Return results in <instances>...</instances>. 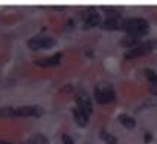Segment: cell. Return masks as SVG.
<instances>
[{
  "instance_id": "cell-9",
  "label": "cell",
  "mask_w": 157,
  "mask_h": 144,
  "mask_svg": "<svg viewBox=\"0 0 157 144\" xmlns=\"http://www.w3.org/2000/svg\"><path fill=\"white\" fill-rule=\"evenodd\" d=\"M73 116H74V120H76V123H77L78 126H82V128H83V126L87 125L89 116H87L83 110H80L78 107H74L73 108Z\"/></svg>"
},
{
  "instance_id": "cell-4",
  "label": "cell",
  "mask_w": 157,
  "mask_h": 144,
  "mask_svg": "<svg viewBox=\"0 0 157 144\" xmlns=\"http://www.w3.org/2000/svg\"><path fill=\"white\" fill-rule=\"evenodd\" d=\"M55 40L52 37H46V36H37V37H33L28 40V48L33 49V51H39V49H49L55 46Z\"/></svg>"
},
{
  "instance_id": "cell-8",
  "label": "cell",
  "mask_w": 157,
  "mask_h": 144,
  "mask_svg": "<svg viewBox=\"0 0 157 144\" xmlns=\"http://www.w3.org/2000/svg\"><path fill=\"white\" fill-rule=\"evenodd\" d=\"M123 22H124V18H107L101 24L104 30H123Z\"/></svg>"
},
{
  "instance_id": "cell-20",
  "label": "cell",
  "mask_w": 157,
  "mask_h": 144,
  "mask_svg": "<svg viewBox=\"0 0 157 144\" xmlns=\"http://www.w3.org/2000/svg\"><path fill=\"white\" fill-rule=\"evenodd\" d=\"M0 144H10V143H8V141H0Z\"/></svg>"
},
{
  "instance_id": "cell-7",
  "label": "cell",
  "mask_w": 157,
  "mask_h": 144,
  "mask_svg": "<svg viewBox=\"0 0 157 144\" xmlns=\"http://www.w3.org/2000/svg\"><path fill=\"white\" fill-rule=\"evenodd\" d=\"M77 107L80 108V110H83L87 116H90V115H92V110H94L90 98L87 97L86 94H83V92L77 95Z\"/></svg>"
},
{
  "instance_id": "cell-14",
  "label": "cell",
  "mask_w": 157,
  "mask_h": 144,
  "mask_svg": "<svg viewBox=\"0 0 157 144\" xmlns=\"http://www.w3.org/2000/svg\"><path fill=\"white\" fill-rule=\"evenodd\" d=\"M0 117H17L15 108H12V107H2V108H0Z\"/></svg>"
},
{
  "instance_id": "cell-15",
  "label": "cell",
  "mask_w": 157,
  "mask_h": 144,
  "mask_svg": "<svg viewBox=\"0 0 157 144\" xmlns=\"http://www.w3.org/2000/svg\"><path fill=\"white\" fill-rule=\"evenodd\" d=\"M144 74H145L147 80L151 82V85H156V83H157V74L153 72V70H150V68H145V70H144Z\"/></svg>"
},
{
  "instance_id": "cell-10",
  "label": "cell",
  "mask_w": 157,
  "mask_h": 144,
  "mask_svg": "<svg viewBox=\"0 0 157 144\" xmlns=\"http://www.w3.org/2000/svg\"><path fill=\"white\" fill-rule=\"evenodd\" d=\"M142 42H140V39L135 36H131V34H128L126 37H123L122 40H120V45L122 46H126V48H136V46H140Z\"/></svg>"
},
{
  "instance_id": "cell-5",
  "label": "cell",
  "mask_w": 157,
  "mask_h": 144,
  "mask_svg": "<svg viewBox=\"0 0 157 144\" xmlns=\"http://www.w3.org/2000/svg\"><path fill=\"white\" fill-rule=\"evenodd\" d=\"M17 117H40L43 116L44 110L39 106H22L15 108Z\"/></svg>"
},
{
  "instance_id": "cell-13",
  "label": "cell",
  "mask_w": 157,
  "mask_h": 144,
  "mask_svg": "<svg viewBox=\"0 0 157 144\" xmlns=\"http://www.w3.org/2000/svg\"><path fill=\"white\" fill-rule=\"evenodd\" d=\"M25 144H49V141H48V138L44 137V135H34V137H31L28 141H27Z\"/></svg>"
},
{
  "instance_id": "cell-12",
  "label": "cell",
  "mask_w": 157,
  "mask_h": 144,
  "mask_svg": "<svg viewBox=\"0 0 157 144\" xmlns=\"http://www.w3.org/2000/svg\"><path fill=\"white\" fill-rule=\"evenodd\" d=\"M99 22H101V18H99V15H98V12H96V14H94V15H90L89 18L85 19L83 28L86 30V28H89V27H95V25H98Z\"/></svg>"
},
{
  "instance_id": "cell-17",
  "label": "cell",
  "mask_w": 157,
  "mask_h": 144,
  "mask_svg": "<svg viewBox=\"0 0 157 144\" xmlns=\"http://www.w3.org/2000/svg\"><path fill=\"white\" fill-rule=\"evenodd\" d=\"M62 143L64 144H74L73 138H71L68 134H62Z\"/></svg>"
},
{
  "instance_id": "cell-19",
  "label": "cell",
  "mask_w": 157,
  "mask_h": 144,
  "mask_svg": "<svg viewBox=\"0 0 157 144\" xmlns=\"http://www.w3.org/2000/svg\"><path fill=\"white\" fill-rule=\"evenodd\" d=\"M151 92H153L154 95H157V83L156 85H151Z\"/></svg>"
},
{
  "instance_id": "cell-18",
  "label": "cell",
  "mask_w": 157,
  "mask_h": 144,
  "mask_svg": "<svg viewBox=\"0 0 157 144\" xmlns=\"http://www.w3.org/2000/svg\"><path fill=\"white\" fill-rule=\"evenodd\" d=\"M153 140V135L150 134V132H147V134L144 135V143H150Z\"/></svg>"
},
{
  "instance_id": "cell-1",
  "label": "cell",
  "mask_w": 157,
  "mask_h": 144,
  "mask_svg": "<svg viewBox=\"0 0 157 144\" xmlns=\"http://www.w3.org/2000/svg\"><path fill=\"white\" fill-rule=\"evenodd\" d=\"M123 31H126L131 36L141 39L144 34L148 33V21L144 18H124Z\"/></svg>"
},
{
  "instance_id": "cell-11",
  "label": "cell",
  "mask_w": 157,
  "mask_h": 144,
  "mask_svg": "<svg viewBox=\"0 0 157 144\" xmlns=\"http://www.w3.org/2000/svg\"><path fill=\"white\" fill-rule=\"evenodd\" d=\"M119 122H120L124 128H128V129H133V128L136 126V120H135L133 117L128 116V115H120V116H119Z\"/></svg>"
},
{
  "instance_id": "cell-16",
  "label": "cell",
  "mask_w": 157,
  "mask_h": 144,
  "mask_svg": "<svg viewBox=\"0 0 157 144\" xmlns=\"http://www.w3.org/2000/svg\"><path fill=\"white\" fill-rule=\"evenodd\" d=\"M101 138H104L105 140V144H117V138L111 134H107L105 131L101 132Z\"/></svg>"
},
{
  "instance_id": "cell-2",
  "label": "cell",
  "mask_w": 157,
  "mask_h": 144,
  "mask_svg": "<svg viewBox=\"0 0 157 144\" xmlns=\"http://www.w3.org/2000/svg\"><path fill=\"white\" fill-rule=\"evenodd\" d=\"M157 48V40H150V42H142L140 46L136 48H132L131 51H128L124 54V58L126 60H132V58H138V56H142V55L150 54L153 49Z\"/></svg>"
},
{
  "instance_id": "cell-6",
  "label": "cell",
  "mask_w": 157,
  "mask_h": 144,
  "mask_svg": "<svg viewBox=\"0 0 157 144\" xmlns=\"http://www.w3.org/2000/svg\"><path fill=\"white\" fill-rule=\"evenodd\" d=\"M61 58H62V52H58V54L52 55V56L37 60L34 64L39 65V67H56V65H59V63H61Z\"/></svg>"
},
{
  "instance_id": "cell-3",
  "label": "cell",
  "mask_w": 157,
  "mask_h": 144,
  "mask_svg": "<svg viewBox=\"0 0 157 144\" xmlns=\"http://www.w3.org/2000/svg\"><path fill=\"white\" fill-rule=\"evenodd\" d=\"M95 99L99 104H108L116 99V92L110 85H99L95 88Z\"/></svg>"
}]
</instances>
